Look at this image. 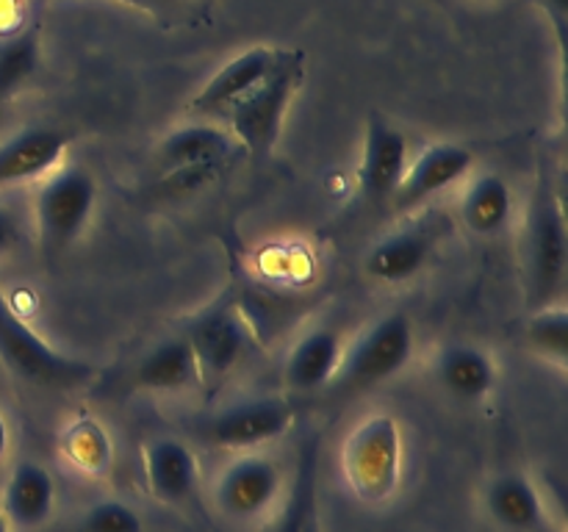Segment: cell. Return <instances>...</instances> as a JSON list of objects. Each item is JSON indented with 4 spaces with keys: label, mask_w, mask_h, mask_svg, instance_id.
I'll list each match as a JSON object with an SVG mask.
<instances>
[{
    "label": "cell",
    "mask_w": 568,
    "mask_h": 532,
    "mask_svg": "<svg viewBox=\"0 0 568 532\" xmlns=\"http://www.w3.org/2000/svg\"><path fill=\"white\" fill-rule=\"evenodd\" d=\"M344 485L364 504H383L403 480V430L388 413L364 416L344 436L338 452Z\"/></svg>",
    "instance_id": "1"
},
{
    "label": "cell",
    "mask_w": 568,
    "mask_h": 532,
    "mask_svg": "<svg viewBox=\"0 0 568 532\" xmlns=\"http://www.w3.org/2000/svg\"><path fill=\"white\" fill-rule=\"evenodd\" d=\"M303 61L300 50H277V59L264 81L255 83L244 98H239L225 111L227 133L247 153L264 155L277 142L294 92L303 83Z\"/></svg>",
    "instance_id": "2"
},
{
    "label": "cell",
    "mask_w": 568,
    "mask_h": 532,
    "mask_svg": "<svg viewBox=\"0 0 568 532\" xmlns=\"http://www.w3.org/2000/svg\"><path fill=\"white\" fill-rule=\"evenodd\" d=\"M568 233L566 214L549 175L538 181L527 222V288L532 308H547L558 299L566 280Z\"/></svg>",
    "instance_id": "3"
},
{
    "label": "cell",
    "mask_w": 568,
    "mask_h": 532,
    "mask_svg": "<svg viewBox=\"0 0 568 532\" xmlns=\"http://www.w3.org/2000/svg\"><path fill=\"white\" fill-rule=\"evenodd\" d=\"M0 360L11 375L39 388H72L89 380L92 369L70 355L50 347L20 316L0 291Z\"/></svg>",
    "instance_id": "4"
},
{
    "label": "cell",
    "mask_w": 568,
    "mask_h": 532,
    "mask_svg": "<svg viewBox=\"0 0 568 532\" xmlns=\"http://www.w3.org/2000/svg\"><path fill=\"white\" fill-rule=\"evenodd\" d=\"M98 183L81 166H64L44 177L37 194L39 238L48 249L59 253L83 236L92 219Z\"/></svg>",
    "instance_id": "5"
},
{
    "label": "cell",
    "mask_w": 568,
    "mask_h": 532,
    "mask_svg": "<svg viewBox=\"0 0 568 532\" xmlns=\"http://www.w3.org/2000/svg\"><path fill=\"white\" fill-rule=\"evenodd\" d=\"M283 491V471L264 452L236 454L227 460L214 482V504L236 524H255L275 510Z\"/></svg>",
    "instance_id": "6"
},
{
    "label": "cell",
    "mask_w": 568,
    "mask_h": 532,
    "mask_svg": "<svg viewBox=\"0 0 568 532\" xmlns=\"http://www.w3.org/2000/svg\"><path fill=\"white\" fill-rule=\"evenodd\" d=\"M416 347L414 325L405 314L381 316L344 352L338 380L347 386H375L405 369Z\"/></svg>",
    "instance_id": "7"
},
{
    "label": "cell",
    "mask_w": 568,
    "mask_h": 532,
    "mask_svg": "<svg viewBox=\"0 0 568 532\" xmlns=\"http://www.w3.org/2000/svg\"><path fill=\"white\" fill-rule=\"evenodd\" d=\"M294 424V408L283 399L261 397L244 399V402L227 405L200 424V436L209 443L222 449H247L264 447L275 438L286 436Z\"/></svg>",
    "instance_id": "8"
},
{
    "label": "cell",
    "mask_w": 568,
    "mask_h": 532,
    "mask_svg": "<svg viewBox=\"0 0 568 532\" xmlns=\"http://www.w3.org/2000/svg\"><path fill=\"white\" fill-rule=\"evenodd\" d=\"M186 341L197 358L200 380H225L244 358L247 332L231 303H216L192 321Z\"/></svg>",
    "instance_id": "9"
},
{
    "label": "cell",
    "mask_w": 568,
    "mask_h": 532,
    "mask_svg": "<svg viewBox=\"0 0 568 532\" xmlns=\"http://www.w3.org/2000/svg\"><path fill=\"white\" fill-rule=\"evenodd\" d=\"M408 170V139L403 131L388 125L381 116H372L366 125L364 155L358 166L361 194L372 203H386L394 197L399 181Z\"/></svg>",
    "instance_id": "10"
},
{
    "label": "cell",
    "mask_w": 568,
    "mask_h": 532,
    "mask_svg": "<svg viewBox=\"0 0 568 532\" xmlns=\"http://www.w3.org/2000/svg\"><path fill=\"white\" fill-rule=\"evenodd\" d=\"M471 150L460 147L453 142H438L422 150L414 164H408L397 192H394L392 205L397 211H408L414 205L425 203L433 194L444 192L447 186L458 183L460 177L469 175L471 170Z\"/></svg>",
    "instance_id": "11"
},
{
    "label": "cell",
    "mask_w": 568,
    "mask_h": 532,
    "mask_svg": "<svg viewBox=\"0 0 568 532\" xmlns=\"http://www.w3.org/2000/svg\"><path fill=\"white\" fill-rule=\"evenodd\" d=\"M70 133L53 125H31L0 144V188L48 175L67 153Z\"/></svg>",
    "instance_id": "12"
},
{
    "label": "cell",
    "mask_w": 568,
    "mask_h": 532,
    "mask_svg": "<svg viewBox=\"0 0 568 532\" xmlns=\"http://www.w3.org/2000/svg\"><path fill=\"white\" fill-rule=\"evenodd\" d=\"M144 480L150 493L164 504H181L194 493L200 480L197 454L181 438H150L142 449Z\"/></svg>",
    "instance_id": "13"
},
{
    "label": "cell",
    "mask_w": 568,
    "mask_h": 532,
    "mask_svg": "<svg viewBox=\"0 0 568 532\" xmlns=\"http://www.w3.org/2000/svg\"><path fill=\"white\" fill-rule=\"evenodd\" d=\"M277 59V50L264 48H250L244 53H239L236 59L227 61L192 100H189V111L200 116H214L225 114L239 98L250 92L258 81H264L266 72L272 70Z\"/></svg>",
    "instance_id": "14"
},
{
    "label": "cell",
    "mask_w": 568,
    "mask_h": 532,
    "mask_svg": "<svg viewBox=\"0 0 568 532\" xmlns=\"http://www.w3.org/2000/svg\"><path fill=\"white\" fill-rule=\"evenodd\" d=\"M433 249H436V236L430 227H399L372 244L364 258V269L377 283H405L425 269Z\"/></svg>",
    "instance_id": "15"
},
{
    "label": "cell",
    "mask_w": 568,
    "mask_h": 532,
    "mask_svg": "<svg viewBox=\"0 0 568 532\" xmlns=\"http://www.w3.org/2000/svg\"><path fill=\"white\" fill-rule=\"evenodd\" d=\"M3 515L17 530H39L55 510V480L42 463L20 460L3 485Z\"/></svg>",
    "instance_id": "16"
},
{
    "label": "cell",
    "mask_w": 568,
    "mask_h": 532,
    "mask_svg": "<svg viewBox=\"0 0 568 532\" xmlns=\"http://www.w3.org/2000/svg\"><path fill=\"white\" fill-rule=\"evenodd\" d=\"M486 513L491 515L499 530L508 532H538L547 524V504L536 482L521 471H508L488 482Z\"/></svg>",
    "instance_id": "17"
},
{
    "label": "cell",
    "mask_w": 568,
    "mask_h": 532,
    "mask_svg": "<svg viewBox=\"0 0 568 532\" xmlns=\"http://www.w3.org/2000/svg\"><path fill=\"white\" fill-rule=\"evenodd\" d=\"M342 358V332L333 327H316L294 344L283 366V377L294 391H320L327 382L336 380Z\"/></svg>",
    "instance_id": "18"
},
{
    "label": "cell",
    "mask_w": 568,
    "mask_h": 532,
    "mask_svg": "<svg viewBox=\"0 0 568 532\" xmlns=\"http://www.w3.org/2000/svg\"><path fill=\"white\" fill-rule=\"evenodd\" d=\"M436 377L460 402H480L497 386V366L475 344H449L438 352Z\"/></svg>",
    "instance_id": "19"
},
{
    "label": "cell",
    "mask_w": 568,
    "mask_h": 532,
    "mask_svg": "<svg viewBox=\"0 0 568 532\" xmlns=\"http://www.w3.org/2000/svg\"><path fill=\"white\" fill-rule=\"evenodd\" d=\"M233 136L211 122H192L175 127L161 142L159 161L166 172L189 170V166H220L233 153Z\"/></svg>",
    "instance_id": "20"
},
{
    "label": "cell",
    "mask_w": 568,
    "mask_h": 532,
    "mask_svg": "<svg viewBox=\"0 0 568 532\" xmlns=\"http://www.w3.org/2000/svg\"><path fill=\"white\" fill-rule=\"evenodd\" d=\"M133 380H136L139 388H148V391H183V388L203 382L200 380L197 358H194L186 336L166 338V341L155 344L139 360Z\"/></svg>",
    "instance_id": "21"
},
{
    "label": "cell",
    "mask_w": 568,
    "mask_h": 532,
    "mask_svg": "<svg viewBox=\"0 0 568 532\" xmlns=\"http://www.w3.org/2000/svg\"><path fill=\"white\" fill-rule=\"evenodd\" d=\"M514 214V192L508 181L494 172H483L469 183L460 203V219L477 236H494L503 231Z\"/></svg>",
    "instance_id": "22"
},
{
    "label": "cell",
    "mask_w": 568,
    "mask_h": 532,
    "mask_svg": "<svg viewBox=\"0 0 568 532\" xmlns=\"http://www.w3.org/2000/svg\"><path fill=\"white\" fill-rule=\"evenodd\" d=\"M67 460L83 474H105L111 466V441L94 419H78L61 436Z\"/></svg>",
    "instance_id": "23"
},
{
    "label": "cell",
    "mask_w": 568,
    "mask_h": 532,
    "mask_svg": "<svg viewBox=\"0 0 568 532\" xmlns=\"http://www.w3.org/2000/svg\"><path fill=\"white\" fill-rule=\"evenodd\" d=\"M39 64V31L28 28L0 48V103L26 83Z\"/></svg>",
    "instance_id": "24"
},
{
    "label": "cell",
    "mask_w": 568,
    "mask_h": 532,
    "mask_svg": "<svg viewBox=\"0 0 568 532\" xmlns=\"http://www.w3.org/2000/svg\"><path fill=\"white\" fill-rule=\"evenodd\" d=\"M527 338L541 355L552 358L555 364L566 366L568 360V310L564 305H547L538 308L527 321Z\"/></svg>",
    "instance_id": "25"
},
{
    "label": "cell",
    "mask_w": 568,
    "mask_h": 532,
    "mask_svg": "<svg viewBox=\"0 0 568 532\" xmlns=\"http://www.w3.org/2000/svg\"><path fill=\"white\" fill-rule=\"evenodd\" d=\"M78 532H144V521L136 508L122 499H100L89 504L78 521Z\"/></svg>",
    "instance_id": "26"
},
{
    "label": "cell",
    "mask_w": 568,
    "mask_h": 532,
    "mask_svg": "<svg viewBox=\"0 0 568 532\" xmlns=\"http://www.w3.org/2000/svg\"><path fill=\"white\" fill-rule=\"evenodd\" d=\"M20 244V222L11 211L0 208V253H9Z\"/></svg>",
    "instance_id": "27"
},
{
    "label": "cell",
    "mask_w": 568,
    "mask_h": 532,
    "mask_svg": "<svg viewBox=\"0 0 568 532\" xmlns=\"http://www.w3.org/2000/svg\"><path fill=\"white\" fill-rule=\"evenodd\" d=\"M9 452V424H6V416L0 413V460Z\"/></svg>",
    "instance_id": "28"
},
{
    "label": "cell",
    "mask_w": 568,
    "mask_h": 532,
    "mask_svg": "<svg viewBox=\"0 0 568 532\" xmlns=\"http://www.w3.org/2000/svg\"><path fill=\"white\" fill-rule=\"evenodd\" d=\"M549 6H552V14L558 17V22L564 25L566 20V9H568V0H549Z\"/></svg>",
    "instance_id": "29"
},
{
    "label": "cell",
    "mask_w": 568,
    "mask_h": 532,
    "mask_svg": "<svg viewBox=\"0 0 568 532\" xmlns=\"http://www.w3.org/2000/svg\"><path fill=\"white\" fill-rule=\"evenodd\" d=\"M303 532H320V521H316L314 508H311V510H308V515H305V521H303Z\"/></svg>",
    "instance_id": "30"
},
{
    "label": "cell",
    "mask_w": 568,
    "mask_h": 532,
    "mask_svg": "<svg viewBox=\"0 0 568 532\" xmlns=\"http://www.w3.org/2000/svg\"><path fill=\"white\" fill-rule=\"evenodd\" d=\"M0 532H11V524H9V519L3 515V510H0Z\"/></svg>",
    "instance_id": "31"
},
{
    "label": "cell",
    "mask_w": 568,
    "mask_h": 532,
    "mask_svg": "<svg viewBox=\"0 0 568 532\" xmlns=\"http://www.w3.org/2000/svg\"><path fill=\"white\" fill-rule=\"evenodd\" d=\"M122 3H133V6H142V3H148V0H122Z\"/></svg>",
    "instance_id": "32"
}]
</instances>
